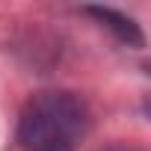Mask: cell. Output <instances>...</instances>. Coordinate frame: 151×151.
<instances>
[{
	"label": "cell",
	"mask_w": 151,
	"mask_h": 151,
	"mask_svg": "<svg viewBox=\"0 0 151 151\" xmlns=\"http://www.w3.org/2000/svg\"><path fill=\"white\" fill-rule=\"evenodd\" d=\"M89 130V110L71 92L36 95L18 122L24 151H74Z\"/></svg>",
	"instance_id": "6da1fadb"
},
{
	"label": "cell",
	"mask_w": 151,
	"mask_h": 151,
	"mask_svg": "<svg viewBox=\"0 0 151 151\" xmlns=\"http://www.w3.org/2000/svg\"><path fill=\"white\" fill-rule=\"evenodd\" d=\"M104 27H110L122 42H130V45H142V36H139V30H136V24L130 21V18H124V15H119V12H113V9H89Z\"/></svg>",
	"instance_id": "7a4b0ae2"
}]
</instances>
